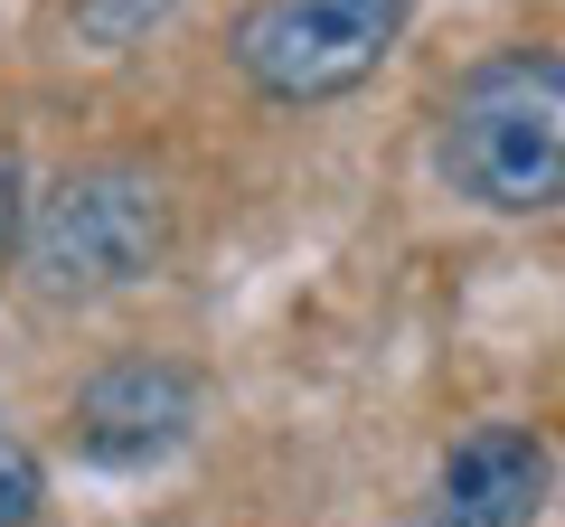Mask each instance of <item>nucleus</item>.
Here are the masks:
<instances>
[{"label": "nucleus", "mask_w": 565, "mask_h": 527, "mask_svg": "<svg viewBox=\"0 0 565 527\" xmlns=\"http://www.w3.org/2000/svg\"><path fill=\"white\" fill-rule=\"evenodd\" d=\"M170 10H180V0H76V39H95V47H132V39H151Z\"/></svg>", "instance_id": "nucleus-6"}, {"label": "nucleus", "mask_w": 565, "mask_h": 527, "mask_svg": "<svg viewBox=\"0 0 565 527\" xmlns=\"http://www.w3.org/2000/svg\"><path fill=\"white\" fill-rule=\"evenodd\" d=\"M434 170L481 217L565 207V47H490L434 114Z\"/></svg>", "instance_id": "nucleus-1"}, {"label": "nucleus", "mask_w": 565, "mask_h": 527, "mask_svg": "<svg viewBox=\"0 0 565 527\" xmlns=\"http://www.w3.org/2000/svg\"><path fill=\"white\" fill-rule=\"evenodd\" d=\"M39 508H47V471L20 433L0 424V527H39Z\"/></svg>", "instance_id": "nucleus-7"}, {"label": "nucleus", "mask_w": 565, "mask_h": 527, "mask_svg": "<svg viewBox=\"0 0 565 527\" xmlns=\"http://www.w3.org/2000/svg\"><path fill=\"white\" fill-rule=\"evenodd\" d=\"M66 424H76V452L95 471H151V462H170V452L189 443V424H199V367L114 358V367H95V377L76 386Z\"/></svg>", "instance_id": "nucleus-4"}, {"label": "nucleus", "mask_w": 565, "mask_h": 527, "mask_svg": "<svg viewBox=\"0 0 565 527\" xmlns=\"http://www.w3.org/2000/svg\"><path fill=\"white\" fill-rule=\"evenodd\" d=\"M415 0H245L226 29V57L264 104H330L359 95L396 57Z\"/></svg>", "instance_id": "nucleus-3"}, {"label": "nucleus", "mask_w": 565, "mask_h": 527, "mask_svg": "<svg viewBox=\"0 0 565 527\" xmlns=\"http://www.w3.org/2000/svg\"><path fill=\"white\" fill-rule=\"evenodd\" d=\"M170 255V189L132 161H85L29 207V283L47 302H104Z\"/></svg>", "instance_id": "nucleus-2"}, {"label": "nucleus", "mask_w": 565, "mask_h": 527, "mask_svg": "<svg viewBox=\"0 0 565 527\" xmlns=\"http://www.w3.org/2000/svg\"><path fill=\"white\" fill-rule=\"evenodd\" d=\"M20 245H29V170H20V151L0 142V273H10Z\"/></svg>", "instance_id": "nucleus-8"}, {"label": "nucleus", "mask_w": 565, "mask_h": 527, "mask_svg": "<svg viewBox=\"0 0 565 527\" xmlns=\"http://www.w3.org/2000/svg\"><path fill=\"white\" fill-rule=\"evenodd\" d=\"M546 481H556V462L527 424H471L434 471L424 527H537Z\"/></svg>", "instance_id": "nucleus-5"}]
</instances>
